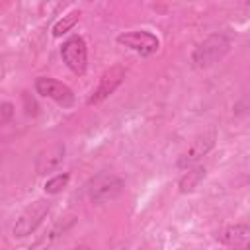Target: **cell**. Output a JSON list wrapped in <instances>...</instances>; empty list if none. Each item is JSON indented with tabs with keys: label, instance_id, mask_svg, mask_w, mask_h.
<instances>
[{
	"label": "cell",
	"instance_id": "obj_1",
	"mask_svg": "<svg viewBox=\"0 0 250 250\" xmlns=\"http://www.w3.org/2000/svg\"><path fill=\"white\" fill-rule=\"evenodd\" d=\"M229 49H230V39L225 33H213L195 47L191 61L197 68H209L217 64L229 53Z\"/></svg>",
	"mask_w": 250,
	"mask_h": 250
},
{
	"label": "cell",
	"instance_id": "obj_2",
	"mask_svg": "<svg viewBox=\"0 0 250 250\" xmlns=\"http://www.w3.org/2000/svg\"><path fill=\"white\" fill-rule=\"evenodd\" d=\"M123 189V180L111 172H100L88 182V197L96 205H104L107 201H113Z\"/></svg>",
	"mask_w": 250,
	"mask_h": 250
},
{
	"label": "cell",
	"instance_id": "obj_3",
	"mask_svg": "<svg viewBox=\"0 0 250 250\" xmlns=\"http://www.w3.org/2000/svg\"><path fill=\"white\" fill-rule=\"evenodd\" d=\"M49 209H51V201L49 199H37L31 205H27L20 213V217L16 219V223H14V229H12L14 236L23 238V236L31 234L41 225V221L47 217Z\"/></svg>",
	"mask_w": 250,
	"mask_h": 250
},
{
	"label": "cell",
	"instance_id": "obj_4",
	"mask_svg": "<svg viewBox=\"0 0 250 250\" xmlns=\"http://www.w3.org/2000/svg\"><path fill=\"white\" fill-rule=\"evenodd\" d=\"M61 57H62L64 64L74 74H84L86 72V66H88V49H86V41L80 35H72V37H68L62 43Z\"/></svg>",
	"mask_w": 250,
	"mask_h": 250
},
{
	"label": "cell",
	"instance_id": "obj_5",
	"mask_svg": "<svg viewBox=\"0 0 250 250\" xmlns=\"http://www.w3.org/2000/svg\"><path fill=\"white\" fill-rule=\"evenodd\" d=\"M117 43L139 53L141 57H150L158 51L160 47V41L154 33L150 31H145V29H139V31H127V33H121L117 35Z\"/></svg>",
	"mask_w": 250,
	"mask_h": 250
},
{
	"label": "cell",
	"instance_id": "obj_6",
	"mask_svg": "<svg viewBox=\"0 0 250 250\" xmlns=\"http://www.w3.org/2000/svg\"><path fill=\"white\" fill-rule=\"evenodd\" d=\"M35 92H37L39 96H43V98H49V100L57 102V104L62 105V107H70V105L74 104V94H72V90H70L66 84H62V82H59V80H55V78L39 76V78L35 80Z\"/></svg>",
	"mask_w": 250,
	"mask_h": 250
},
{
	"label": "cell",
	"instance_id": "obj_7",
	"mask_svg": "<svg viewBox=\"0 0 250 250\" xmlns=\"http://www.w3.org/2000/svg\"><path fill=\"white\" fill-rule=\"evenodd\" d=\"M123 78H125L123 66H119V64L109 66V68L100 76V82H98L96 90L92 92V96L88 98V104H100L102 100H105L107 96H111V94L121 86Z\"/></svg>",
	"mask_w": 250,
	"mask_h": 250
},
{
	"label": "cell",
	"instance_id": "obj_8",
	"mask_svg": "<svg viewBox=\"0 0 250 250\" xmlns=\"http://www.w3.org/2000/svg\"><path fill=\"white\" fill-rule=\"evenodd\" d=\"M64 158V145L62 143H53L47 148L39 150L37 158H35V174H47L53 172L55 168L61 166Z\"/></svg>",
	"mask_w": 250,
	"mask_h": 250
},
{
	"label": "cell",
	"instance_id": "obj_9",
	"mask_svg": "<svg viewBox=\"0 0 250 250\" xmlns=\"http://www.w3.org/2000/svg\"><path fill=\"white\" fill-rule=\"evenodd\" d=\"M217 240L225 246L232 248H248L250 246V227L246 225H230L217 232Z\"/></svg>",
	"mask_w": 250,
	"mask_h": 250
},
{
	"label": "cell",
	"instance_id": "obj_10",
	"mask_svg": "<svg viewBox=\"0 0 250 250\" xmlns=\"http://www.w3.org/2000/svg\"><path fill=\"white\" fill-rule=\"evenodd\" d=\"M213 145H215V135L213 133H209V135H203V137H199V139H195L193 143H191V146L180 156V160H178V166H182V168H186V166H191V164H195L201 156H205L211 148H213Z\"/></svg>",
	"mask_w": 250,
	"mask_h": 250
},
{
	"label": "cell",
	"instance_id": "obj_11",
	"mask_svg": "<svg viewBox=\"0 0 250 250\" xmlns=\"http://www.w3.org/2000/svg\"><path fill=\"white\" fill-rule=\"evenodd\" d=\"M205 178V168L203 166H197V168H193V170H188L182 178H180V191L182 193H188V191H193L195 188H197V184L201 182Z\"/></svg>",
	"mask_w": 250,
	"mask_h": 250
},
{
	"label": "cell",
	"instance_id": "obj_12",
	"mask_svg": "<svg viewBox=\"0 0 250 250\" xmlns=\"http://www.w3.org/2000/svg\"><path fill=\"white\" fill-rule=\"evenodd\" d=\"M78 20H80V12H78V10H74V12L66 14V16H62V20H59V21L53 25V35H55V37L64 35L66 31H70V29L74 27V23H76Z\"/></svg>",
	"mask_w": 250,
	"mask_h": 250
},
{
	"label": "cell",
	"instance_id": "obj_13",
	"mask_svg": "<svg viewBox=\"0 0 250 250\" xmlns=\"http://www.w3.org/2000/svg\"><path fill=\"white\" fill-rule=\"evenodd\" d=\"M68 180H70V176H68L66 172H62V174H57V176H53V178H49V180L45 182L43 189H45L49 195H55V193H59V191H62V189L66 188Z\"/></svg>",
	"mask_w": 250,
	"mask_h": 250
},
{
	"label": "cell",
	"instance_id": "obj_14",
	"mask_svg": "<svg viewBox=\"0 0 250 250\" xmlns=\"http://www.w3.org/2000/svg\"><path fill=\"white\" fill-rule=\"evenodd\" d=\"M232 111H234V115H236V117H244V115H248V113H250V90H248V92H244V94L238 98V102L234 104Z\"/></svg>",
	"mask_w": 250,
	"mask_h": 250
},
{
	"label": "cell",
	"instance_id": "obj_15",
	"mask_svg": "<svg viewBox=\"0 0 250 250\" xmlns=\"http://www.w3.org/2000/svg\"><path fill=\"white\" fill-rule=\"evenodd\" d=\"M12 115H14V105L10 102H2V105H0V123L6 125L12 119Z\"/></svg>",
	"mask_w": 250,
	"mask_h": 250
}]
</instances>
